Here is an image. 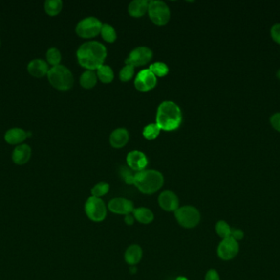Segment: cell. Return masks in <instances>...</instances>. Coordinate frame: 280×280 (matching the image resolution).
Wrapping results in <instances>:
<instances>
[{
	"mask_svg": "<svg viewBox=\"0 0 280 280\" xmlns=\"http://www.w3.org/2000/svg\"><path fill=\"white\" fill-rule=\"evenodd\" d=\"M107 48L99 41H88L82 44L76 52L79 64L88 70H95L104 65Z\"/></svg>",
	"mask_w": 280,
	"mask_h": 280,
	"instance_id": "1",
	"label": "cell"
},
{
	"mask_svg": "<svg viewBox=\"0 0 280 280\" xmlns=\"http://www.w3.org/2000/svg\"><path fill=\"white\" fill-rule=\"evenodd\" d=\"M156 120V123L161 130H175L181 124V110L174 102L171 100L162 102L157 109Z\"/></svg>",
	"mask_w": 280,
	"mask_h": 280,
	"instance_id": "2",
	"label": "cell"
},
{
	"mask_svg": "<svg viewBox=\"0 0 280 280\" xmlns=\"http://www.w3.org/2000/svg\"><path fill=\"white\" fill-rule=\"evenodd\" d=\"M163 184L164 178L159 171L144 169L134 175L133 184L142 193H155L162 188Z\"/></svg>",
	"mask_w": 280,
	"mask_h": 280,
	"instance_id": "3",
	"label": "cell"
},
{
	"mask_svg": "<svg viewBox=\"0 0 280 280\" xmlns=\"http://www.w3.org/2000/svg\"><path fill=\"white\" fill-rule=\"evenodd\" d=\"M47 76L50 84L59 91H67L73 87V75L64 65L59 64L57 66L52 67Z\"/></svg>",
	"mask_w": 280,
	"mask_h": 280,
	"instance_id": "4",
	"label": "cell"
},
{
	"mask_svg": "<svg viewBox=\"0 0 280 280\" xmlns=\"http://www.w3.org/2000/svg\"><path fill=\"white\" fill-rule=\"evenodd\" d=\"M174 216L179 225L185 229L195 228L201 219L198 210L190 206L179 207V209L174 211Z\"/></svg>",
	"mask_w": 280,
	"mask_h": 280,
	"instance_id": "5",
	"label": "cell"
},
{
	"mask_svg": "<svg viewBox=\"0 0 280 280\" xmlns=\"http://www.w3.org/2000/svg\"><path fill=\"white\" fill-rule=\"evenodd\" d=\"M148 12L151 22L157 25H166L171 18L169 7L163 1L159 0L150 1Z\"/></svg>",
	"mask_w": 280,
	"mask_h": 280,
	"instance_id": "6",
	"label": "cell"
},
{
	"mask_svg": "<svg viewBox=\"0 0 280 280\" xmlns=\"http://www.w3.org/2000/svg\"><path fill=\"white\" fill-rule=\"evenodd\" d=\"M85 210L88 219L93 222H102L106 219L107 207L101 198L90 196L86 201Z\"/></svg>",
	"mask_w": 280,
	"mask_h": 280,
	"instance_id": "7",
	"label": "cell"
},
{
	"mask_svg": "<svg viewBox=\"0 0 280 280\" xmlns=\"http://www.w3.org/2000/svg\"><path fill=\"white\" fill-rule=\"evenodd\" d=\"M103 23L94 17H88L79 22L76 31L78 36L83 38H92L101 33Z\"/></svg>",
	"mask_w": 280,
	"mask_h": 280,
	"instance_id": "8",
	"label": "cell"
},
{
	"mask_svg": "<svg viewBox=\"0 0 280 280\" xmlns=\"http://www.w3.org/2000/svg\"><path fill=\"white\" fill-rule=\"evenodd\" d=\"M152 58V51L146 46H139L130 52L126 59V64L132 66H142L148 64Z\"/></svg>",
	"mask_w": 280,
	"mask_h": 280,
	"instance_id": "9",
	"label": "cell"
},
{
	"mask_svg": "<svg viewBox=\"0 0 280 280\" xmlns=\"http://www.w3.org/2000/svg\"><path fill=\"white\" fill-rule=\"evenodd\" d=\"M239 251V245L232 237L223 239L217 248L218 257L223 260H232L237 256Z\"/></svg>",
	"mask_w": 280,
	"mask_h": 280,
	"instance_id": "10",
	"label": "cell"
},
{
	"mask_svg": "<svg viewBox=\"0 0 280 280\" xmlns=\"http://www.w3.org/2000/svg\"><path fill=\"white\" fill-rule=\"evenodd\" d=\"M157 82V76L149 69H144L135 77L134 86L140 92H149L156 87Z\"/></svg>",
	"mask_w": 280,
	"mask_h": 280,
	"instance_id": "11",
	"label": "cell"
},
{
	"mask_svg": "<svg viewBox=\"0 0 280 280\" xmlns=\"http://www.w3.org/2000/svg\"><path fill=\"white\" fill-rule=\"evenodd\" d=\"M108 209L114 214L128 215L134 211V203L128 199L116 197L109 201Z\"/></svg>",
	"mask_w": 280,
	"mask_h": 280,
	"instance_id": "12",
	"label": "cell"
},
{
	"mask_svg": "<svg viewBox=\"0 0 280 280\" xmlns=\"http://www.w3.org/2000/svg\"><path fill=\"white\" fill-rule=\"evenodd\" d=\"M160 207L166 211H175L179 209V201L178 196L172 191H165L158 196Z\"/></svg>",
	"mask_w": 280,
	"mask_h": 280,
	"instance_id": "13",
	"label": "cell"
},
{
	"mask_svg": "<svg viewBox=\"0 0 280 280\" xmlns=\"http://www.w3.org/2000/svg\"><path fill=\"white\" fill-rule=\"evenodd\" d=\"M127 163L129 166V168L134 171L144 170L148 165V158L145 156L144 153L139 150H132L127 155Z\"/></svg>",
	"mask_w": 280,
	"mask_h": 280,
	"instance_id": "14",
	"label": "cell"
},
{
	"mask_svg": "<svg viewBox=\"0 0 280 280\" xmlns=\"http://www.w3.org/2000/svg\"><path fill=\"white\" fill-rule=\"evenodd\" d=\"M27 71L30 75L34 77L41 78L48 75L49 68L48 63L43 59H36L29 63L27 65Z\"/></svg>",
	"mask_w": 280,
	"mask_h": 280,
	"instance_id": "15",
	"label": "cell"
},
{
	"mask_svg": "<svg viewBox=\"0 0 280 280\" xmlns=\"http://www.w3.org/2000/svg\"><path fill=\"white\" fill-rule=\"evenodd\" d=\"M31 154H32V150L30 146L25 144H22V145H18L13 150L12 159L16 164L23 165L30 161Z\"/></svg>",
	"mask_w": 280,
	"mask_h": 280,
	"instance_id": "16",
	"label": "cell"
},
{
	"mask_svg": "<svg viewBox=\"0 0 280 280\" xmlns=\"http://www.w3.org/2000/svg\"><path fill=\"white\" fill-rule=\"evenodd\" d=\"M129 132L125 128H117L110 135V144L115 148H121L127 145L129 140Z\"/></svg>",
	"mask_w": 280,
	"mask_h": 280,
	"instance_id": "17",
	"label": "cell"
},
{
	"mask_svg": "<svg viewBox=\"0 0 280 280\" xmlns=\"http://www.w3.org/2000/svg\"><path fill=\"white\" fill-rule=\"evenodd\" d=\"M26 138H27V133L19 127L11 128L4 135V140L9 145H19Z\"/></svg>",
	"mask_w": 280,
	"mask_h": 280,
	"instance_id": "18",
	"label": "cell"
},
{
	"mask_svg": "<svg viewBox=\"0 0 280 280\" xmlns=\"http://www.w3.org/2000/svg\"><path fill=\"white\" fill-rule=\"evenodd\" d=\"M143 257V250L138 245H131L125 253V260L129 265H135L140 262Z\"/></svg>",
	"mask_w": 280,
	"mask_h": 280,
	"instance_id": "19",
	"label": "cell"
},
{
	"mask_svg": "<svg viewBox=\"0 0 280 280\" xmlns=\"http://www.w3.org/2000/svg\"><path fill=\"white\" fill-rule=\"evenodd\" d=\"M149 1L147 0H134L129 3L128 11L130 15L135 18L144 16L149 10Z\"/></svg>",
	"mask_w": 280,
	"mask_h": 280,
	"instance_id": "20",
	"label": "cell"
},
{
	"mask_svg": "<svg viewBox=\"0 0 280 280\" xmlns=\"http://www.w3.org/2000/svg\"><path fill=\"white\" fill-rule=\"evenodd\" d=\"M133 214H134V219L141 224H148L153 221V213L151 210L145 208V207H139V208L134 209Z\"/></svg>",
	"mask_w": 280,
	"mask_h": 280,
	"instance_id": "21",
	"label": "cell"
},
{
	"mask_svg": "<svg viewBox=\"0 0 280 280\" xmlns=\"http://www.w3.org/2000/svg\"><path fill=\"white\" fill-rule=\"evenodd\" d=\"M97 79H98V76L94 71L92 70H87V71H84L80 77V83H81V87L84 88L90 89L95 87Z\"/></svg>",
	"mask_w": 280,
	"mask_h": 280,
	"instance_id": "22",
	"label": "cell"
},
{
	"mask_svg": "<svg viewBox=\"0 0 280 280\" xmlns=\"http://www.w3.org/2000/svg\"><path fill=\"white\" fill-rule=\"evenodd\" d=\"M97 76L104 83H110L114 78L113 70L108 65H102L97 69Z\"/></svg>",
	"mask_w": 280,
	"mask_h": 280,
	"instance_id": "23",
	"label": "cell"
},
{
	"mask_svg": "<svg viewBox=\"0 0 280 280\" xmlns=\"http://www.w3.org/2000/svg\"><path fill=\"white\" fill-rule=\"evenodd\" d=\"M63 5L61 0H47L44 3V10L48 15H58L63 9Z\"/></svg>",
	"mask_w": 280,
	"mask_h": 280,
	"instance_id": "24",
	"label": "cell"
},
{
	"mask_svg": "<svg viewBox=\"0 0 280 280\" xmlns=\"http://www.w3.org/2000/svg\"><path fill=\"white\" fill-rule=\"evenodd\" d=\"M215 231L219 237H221L222 239H225V238L231 237L232 228L226 222L220 220L217 222L216 225H215Z\"/></svg>",
	"mask_w": 280,
	"mask_h": 280,
	"instance_id": "25",
	"label": "cell"
},
{
	"mask_svg": "<svg viewBox=\"0 0 280 280\" xmlns=\"http://www.w3.org/2000/svg\"><path fill=\"white\" fill-rule=\"evenodd\" d=\"M149 70L156 76H165L169 72V68L167 64L162 62H156L151 64L149 67Z\"/></svg>",
	"mask_w": 280,
	"mask_h": 280,
	"instance_id": "26",
	"label": "cell"
},
{
	"mask_svg": "<svg viewBox=\"0 0 280 280\" xmlns=\"http://www.w3.org/2000/svg\"><path fill=\"white\" fill-rule=\"evenodd\" d=\"M160 127L157 123H150L144 127L143 135L148 140H153L157 138L160 134Z\"/></svg>",
	"mask_w": 280,
	"mask_h": 280,
	"instance_id": "27",
	"label": "cell"
},
{
	"mask_svg": "<svg viewBox=\"0 0 280 280\" xmlns=\"http://www.w3.org/2000/svg\"><path fill=\"white\" fill-rule=\"evenodd\" d=\"M46 59H47L48 64L53 65V67L57 66V65L60 64L62 54H61L60 51L58 50V48L53 47V48H50L47 51Z\"/></svg>",
	"mask_w": 280,
	"mask_h": 280,
	"instance_id": "28",
	"label": "cell"
},
{
	"mask_svg": "<svg viewBox=\"0 0 280 280\" xmlns=\"http://www.w3.org/2000/svg\"><path fill=\"white\" fill-rule=\"evenodd\" d=\"M101 35L105 41L110 43L114 42L116 40V30L109 24H103Z\"/></svg>",
	"mask_w": 280,
	"mask_h": 280,
	"instance_id": "29",
	"label": "cell"
},
{
	"mask_svg": "<svg viewBox=\"0 0 280 280\" xmlns=\"http://www.w3.org/2000/svg\"><path fill=\"white\" fill-rule=\"evenodd\" d=\"M109 189H110V186L108 183L100 182L93 187L91 190V193H92V196L100 198L102 196H105L108 192Z\"/></svg>",
	"mask_w": 280,
	"mask_h": 280,
	"instance_id": "30",
	"label": "cell"
},
{
	"mask_svg": "<svg viewBox=\"0 0 280 280\" xmlns=\"http://www.w3.org/2000/svg\"><path fill=\"white\" fill-rule=\"evenodd\" d=\"M134 73V67L127 64L120 71V79L122 82H128L131 79Z\"/></svg>",
	"mask_w": 280,
	"mask_h": 280,
	"instance_id": "31",
	"label": "cell"
},
{
	"mask_svg": "<svg viewBox=\"0 0 280 280\" xmlns=\"http://www.w3.org/2000/svg\"><path fill=\"white\" fill-rule=\"evenodd\" d=\"M270 35L273 41L280 45V23H276L270 29Z\"/></svg>",
	"mask_w": 280,
	"mask_h": 280,
	"instance_id": "32",
	"label": "cell"
},
{
	"mask_svg": "<svg viewBox=\"0 0 280 280\" xmlns=\"http://www.w3.org/2000/svg\"><path fill=\"white\" fill-rule=\"evenodd\" d=\"M270 123L275 130L280 133V112L275 113L270 117Z\"/></svg>",
	"mask_w": 280,
	"mask_h": 280,
	"instance_id": "33",
	"label": "cell"
},
{
	"mask_svg": "<svg viewBox=\"0 0 280 280\" xmlns=\"http://www.w3.org/2000/svg\"><path fill=\"white\" fill-rule=\"evenodd\" d=\"M231 237L236 241H240V240L243 239L244 237V232L242 231V229H232V232H231Z\"/></svg>",
	"mask_w": 280,
	"mask_h": 280,
	"instance_id": "34",
	"label": "cell"
},
{
	"mask_svg": "<svg viewBox=\"0 0 280 280\" xmlns=\"http://www.w3.org/2000/svg\"><path fill=\"white\" fill-rule=\"evenodd\" d=\"M205 280H220V275L216 270L212 269L207 271V275L205 276Z\"/></svg>",
	"mask_w": 280,
	"mask_h": 280,
	"instance_id": "35",
	"label": "cell"
},
{
	"mask_svg": "<svg viewBox=\"0 0 280 280\" xmlns=\"http://www.w3.org/2000/svg\"><path fill=\"white\" fill-rule=\"evenodd\" d=\"M134 217L132 216L130 214H128V215H126V218H125V222L127 225H132L134 224Z\"/></svg>",
	"mask_w": 280,
	"mask_h": 280,
	"instance_id": "36",
	"label": "cell"
},
{
	"mask_svg": "<svg viewBox=\"0 0 280 280\" xmlns=\"http://www.w3.org/2000/svg\"><path fill=\"white\" fill-rule=\"evenodd\" d=\"M175 280H189L187 278L184 277V276H179V277L177 278Z\"/></svg>",
	"mask_w": 280,
	"mask_h": 280,
	"instance_id": "37",
	"label": "cell"
},
{
	"mask_svg": "<svg viewBox=\"0 0 280 280\" xmlns=\"http://www.w3.org/2000/svg\"><path fill=\"white\" fill-rule=\"evenodd\" d=\"M136 270L137 269L136 268L134 267H134L132 266V267L130 268V271H131L132 274H134V273L136 272Z\"/></svg>",
	"mask_w": 280,
	"mask_h": 280,
	"instance_id": "38",
	"label": "cell"
},
{
	"mask_svg": "<svg viewBox=\"0 0 280 280\" xmlns=\"http://www.w3.org/2000/svg\"><path fill=\"white\" fill-rule=\"evenodd\" d=\"M277 76L280 79V69L279 70V71H277Z\"/></svg>",
	"mask_w": 280,
	"mask_h": 280,
	"instance_id": "39",
	"label": "cell"
},
{
	"mask_svg": "<svg viewBox=\"0 0 280 280\" xmlns=\"http://www.w3.org/2000/svg\"><path fill=\"white\" fill-rule=\"evenodd\" d=\"M0 45H1V42H0Z\"/></svg>",
	"mask_w": 280,
	"mask_h": 280,
	"instance_id": "40",
	"label": "cell"
}]
</instances>
